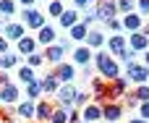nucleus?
Returning <instances> with one entry per match:
<instances>
[{"mask_svg": "<svg viewBox=\"0 0 149 123\" xmlns=\"http://www.w3.org/2000/svg\"><path fill=\"white\" fill-rule=\"evenodd\" d=\"M94 66H97V71L102 73V79H105V81H113V79H118V76H120L118 63H115V60H113V55H107V52H97V55H94Z\"/></svg>", "mask_w": 149, "mask_h": 123, "instance_id": "obj_1", "label": "nucleus"}, {"mask_svg": "<svg viewBox=\"0 0 149 123\" xmlns=\"http://www.w3.org/2000/svg\"><path fill=\"white\" fill-rule=\"evenodd\" d=\"M118 16V8H115V0H97L94 3V18L97 21H113Z\"/></svg>", "mask_w": 149, "mask_h": 123, "instance_id": "obj_2", "label": "nucleus"}, {"mask_svg": "<svg viewBox=\"0 0 149 123\" xmlns=\"http://www.w3.org/2000/svg\"><path fill=\"white\" fill-rule=\"evenodd\" d=\"M21 24H24V29H37V31H39L47 21H45V13H42V10H37V8H24Z\"/></svg>", "mask_w": 149, "mask_h": 123, "instance_id": "obj_3", "label": "nucleus"}, {"mask_svg": "<svg viewBox=\"0 0 149 123\" xmlns=\"http://www.w3.org/2000/svg\"><path fill=\"white\" fill-rule=\"evenodd\" d=\"M126 79L134 81V84H147V81H149V68H147V66H139V63H128Z\"/></svg>", "mask_w": 149, "mask_h": 123, "instance_id": "obj_4", "label": "nucleus"}, {"mask_svg": "<svg viewBox=\"0 0 149 123\" xmlns=\"http://www.w3.org/2000/svg\"><path fill=\"white\" fill-rule=\"evenodd\" d=\"M58 105L63 108V110H71L73 108V100H76V89L71 87V84H63V87H58Z\"/></svg>", "mask_w": 149, "mask_h": 123, "instance_id": "obj_5", "label": "nucleus"}, {"mask_svg": "<svg viewBox=\"0 0 149 123\" xmlns=\"http://www.w3.org/2000/svg\"><path fill=\"white\" fill-rule=\"evenodd\" d=\"M52 76L58 79V84H60V81H63V84H71V81L76 79V68L68 66V63H58L55 71H52Z\"/></svg>", "mask_w": 149, "mask_h": 123, "instance_id": "obj_6", "label": "nucleus"}, {"mask_svg": "<svg viewBox=\"0 0 149 123\" xmlns=\"http://www.w3.org/2000/svg\"><path fill=\"white\" fill-rule=\"evenodd\" d=\"M126 89H128V79H113V81H107V100H115V97H123L126 94Z\"/></svg>", "mask_w": 149, "mask_h": 123, "instance_id": "obj_7", "label": "nucleus"}, {"mask_svg": "<svg viewBox=\"0 0 149 123\" xmlns=\"http://www.w3.org/2000/svg\"><path fill=\"white\" fill-rule=\"evenodd\" d=\"M18 100H21V92H18L16 84H5V87H0V102H3V105H16Z\"/></svg>", "mask_w": 149, "mask_h": 123, "instance_id": "obj_8", "label": "nucleus"}, {"mask_svg": "<svg viewBox=\"0 0 149 123\" xmlns=\"http://www.w3.org/2000/svg\"><path fill=\"white\" fill-rule=\"evenodd\" d=\"M42 58H45L47 63L58 66V63H63V58H65V50H63L60 45H47V47H45V52H42Z\"/></svg>", "mask_w": 149, "mask_h": 123, "instance_id": "obj_9", "label": "nucleus"}, {"mask_svg": "<svg viewBox=\"0 0 149 123\" xmlns=\"http://www.w3.org/2000/svg\"><path fill=\"white\" fill-rule=\"evenodd\" d=\"M3 37H5L8 42H18V39L24 37V24H16V21H8V24L3 26Z\"/></svg>", "mask_w": 149, "mask_h": 123, "instance_id": "obj_10", "label": "nucleus"}, {"mask_svg": "<svg viewBox=\"0 0 149 123\" xmlns=\"http://www.w3.org/2000/svg\"><path fill=\"white\" fill-rule=\"evenodd\" d=\"M126 47H128V45H126V37H120V34H113V37L107 39V50H110L107 55H115V58H120V55L126 52Z\"/></svg>", "mask_w": 149, "mask_h": 123, "instance_id": "obj_11", "label": "nucleus"}, {"mask_svg": "<svg viewBox=\"0 0 149 123\" xmlns=\"http://www.w3.org/2000/svg\"><path fill=\"white\" fill-rule=\"evenodd\" d=\"M100 110H102L105 121H120V115H123V108L118 102H105V105H100Z\"/></svg>", "mask_w": 149, "mask_h": 123, "instance_id": "obj_12", "label": "nucleus"}, {"mask_svg": "<svg viewBox=\"0 0 149 123\" xmlns=\"http://www.w3.org/2000/svg\"><path fill=\"white\" fill-rule=\"evenodd\" d=\"M92 92H94L97 105H105V102H107V84H105L102 79H92Z\"/></svg>", "mask_w": 149, "mask_h": 123, "instance_id": "obj_13", "label": "nucleus"}, {"mask_svg": "<svg viewBox=\"0 0 149 123\" xmlns=\"http://www.w3.org/2000/svg\"><path fill=\"white\" fill-rule=\"evenodd\" d=\"M141 24H144V21H141V16H139V13H126V16H123V21H120V26H123V29H128L131 34H134V31H139V29H141Z\"/></svg>", "mask_w": 149, "mask_h": 123, "instance_id": "obj_14", "label": "nucleus"}, {"mask_svg": "<svg viewBox=\"0 0 149 123\" xmlns=\"http://www.w3.org/2000/svg\"><path fill=\"white\" fill-rule=\"evenodd\" d=\"M58 21H60V26H63V29H71V26H76V24H79V10L65 8V10L60 13V18H58Z\"/></svg>", "mask_w": 149, "mask_h": 123, "instance_id": "obj_15", "label": "nucleus"}, {"mask_svg": "<svg viewBox=\"0 0 149 123\" xmlns=\"http://www.w3.org/2000/svg\"><path fill=\"white\" fill-rule=\"evenodd\" d=\"M50 113H52V105H50L47 100H39V102H37V108H34V121L45 123L47 118H50Z\"/></svg>", "mask_w": 149, "mask_h": 123, "instance_id": "obj_16", "label": "nucleus"}, {"mask_svg": "<svg viewBox=\"0 0 149 123\" xmlns=\"http://www.w3.org/2000/svg\"><path fill=\"white\" fill-rule=\"evenodd\" d=\"M131 50H134V52L149 50V37H144L141 31H134V34H131Z\"/></svg>", "mask_w": 149, "mask_h": 123, "instance_id": "obj_17", "label": "nucleus"}, {"mask_svg": "<svg viewBox=\"0 0 149 123\" xmlns=\"http://www.w3.org/2000/svg\"><path fill=\"white\" fill-rule=\"evenodd\" d=\"M55 37H58V34H55V26H50V24H45V26L39 29V37H37V42L47 47V45H52V42H55Z\"/></svg>", "mask_w": 149, "mask_h": 123, "instance_id": "obj_18", "label": "nucleus"}, {"mask_svg": "<svg viewBox=\"0 0 149 123\" xmlns=\"http://www.w3.org/2000/svg\"><path fill=\"white\" fill-rule=\"evenodd\" d=\"M34 100H26V102H18L16 105V113H18V118H26V121H31L34 118Z\"/></svg>", "mask_w": 149, "mask_h": 123, "instance_id": "obj_19", "label": "nucleus"}, {"mask_svg": "<svg viewBox=\"0 0 149 123\" xmlns=\"http://www.w3.org/2000/svg\"><path fill=\"white\" fill-rule=\"evenodd\" d=\"M102 45H105V34L97 29H89L86 31V47L92 50V47H102Z\"/></svg>", "mask_w": 149, "mask_h": 123, "instance_id": "obj_20", "label": "nucleus"}, {"mask_svg": "<svg viewBox=\"0 0 149 123\" xmlns=\"http://www.w3.org/2000/svg\"><path fill=\"white\" fill-rule=\"evenodd\" d=\"M58 87H60V84H58V79H55L52 73H47L45 79H39V89H42L45 94H52V92H58Z\"/></svg>", "mask_w": 149, "mask_h": 123, "instance_id": "obj_21", "label": "nucleus"}, {"mask_svg": "<svg viewBox=\"0 0 149 123\" xmlns=\"http://www.w3.org/2000/svg\"><path fill=\"white\" fill-rule=\"evenodd\" d=\"M81 118H84L86 123L100 121V118H102V110H100V105H84V110H81Z\"/></svg>", "mask_w": 149, "mask_h": 123, "instance_id": "obj_22", "label": "nucleus"}, {"mask_svg": "<svg viewBox=\"0 0 149 123\" xmlns=\"http://www.w3.org/2000/svg\"><path fill=\"white\" fill-rule=\"evenodd\" d=\"M18 52H21V55H31V52H37V39H31V37H21V39H18Z\"/></svg>", "mask_w": 149, "mask_h": 123, "instance_id": "obj_23", "label": "nucleus"}, {"mask_svg": "<svg viewBox=\"0 0 149 123\" xmlns=\"http://www.w3.org/2000/svg\"><path fill=\"white\" fill-rule=\"evenodd\" d=\"M92 58H94V55H92L89 47H76V50H73V60H76L79 66H89Z\"/></svg>", "mask_w": 149, "mask_h": 123, "instance_id": "obj_24", "label": "nucleus"}, {"mask_svg": "<svg viewBox=\"0 0 149 123\" xmlns=\"http://www.w3.org/2000/svg\"><path fill=\"white\" fill-rule=\"evenodd\" d=\"M13 66H18V58H16L13 52H3V55H0V71H8V68H13Z\"/></svg>", "mask_w": 149, "mask_h": 123, "instance_id": "obj_25", "label": "nucleus"}, {"mask_svg": "<svg viewBox=\"0 0 149 123\" xmlns=\"http://www.w3.org/2000/svg\"><path fill=\"white\" fill-rule=\"evenodd\" d=\"M50 123H68V110H63V108H52V113H50Z\"/></svg>", "mask_w": 149, "mask_h": 123, "instance_id": "obj_26", "label": "nucleus"}, {"mask_svg": "<svg viewBox=\"0 0 149 123\" xmlns=\"http://www.w3.org/2000/svg\"><path fill=\"white\" fill-rule=\"evenodd\" d=\"M0 16H5V18L16 16V0H0Z\"/></svg>", "mask_w": 149, "mask_h": 123, "instance_id": "obj_27", "label": "nucleus"}, {"mask_svg": "<svg viewBox=\"0 0 149 123\" xmlns=\"http://www.w3.org/2000/svg\"><path fill=\"white\" fill-rule=\"evenodd\" d=\"M68 31H71V39H79V42H81V39H86V31H89V29L79 21V24H76V26H71Z\"/></svg>", "mask_w": 149, "mask_h": 123, "instance_id": "obj_28", "label": "nucleus"}, {"mask_svg": "<svg viewBox=\"0 0 149 123\" xmlns=\"http://www.w3.org/2000/svg\"><path fill=\"white\" fill-rule=\"evenodd\" d=\"M26 87V100H37L39 94H42V89H39V79L37 81H29V84H24Z\"/></svg>", "mask_w": 149, "mask_h": 123, "instance_id": "obj_29", "label": "nucleus"}, {"mask_svg": "<svg viewBox=\"0 0 149 123\" xmlns=\"http://www.w3.org/2000/svg\"><path fill=\"white\" fill-rule=\"evenodd\" d=\"M115 8H118V13H134V8H136V0H115Z\"/></svg>", "mask_w": 149, "mask_h": 123, "instance_id": "obj_30", "label": "nucleus"}, {"mask_svg": "<svg viewBox=\"0 0 149 123\" xmlns=\"http://www.w3.org/2000/svg\"><path fill=\"white\" fill-rule=\"evenodd\" d=\"M18 79H21L24 84H29V81H37V76H34V68H29V66H21V68H18Z\"/></svg>", "mask_w": 149, "mask_h": 123, "instance_id": "obj_31", "label": "nucleus"}, {"mask_svg": "<svg viewBox=\"0 0 149 123\" xmlns=\"http://www.w3.org/2000/svg\"><path fill=\"white\" fill-rule=\"evenodd\" d=\"M63 10H65L63 0H50V3H47V13H50V16H58V18H60Z\"/></svg>", "mask_w": 149, "mask_h": 123, "instance_id": "obj_32", "label": "nucleus"}, {"mask_svg": "<svg viewBox=\"0 0 149 123\" xmlns=\"http://www.w3.org/2000/svg\"><path fill=\"white\" fill-rule=\"evenodd\" d=\"M134 94H136V100H139V102H149V84H139Z\"/></svg>", "mask_w": 149, "mask_h": 123, "instance_id": "obj_33", "label": "nucleus"}, {"mask_svg": "<svg viewBox=\"0 0 149 123\" xmlns=\"http://www.w3.org/2000/svg\"><path fill=\"white\" fill-rule=\"evenodd\" d=\"M26 63H29V68H37L45 63V58H42V52H31V55H26Z\"/></svg>", "mask_w": 149, "mask_h": 123, "instance_id": "obj_34", "label": "nucleus"}, {"mask_svg": "<svg viewBox=\"0 0 149 123\" xmlns=\"http://www.w3.org/2000/svg\"><path fill=\"white\" fill-rule=\"evenodd\" d=\"M86 102H89V94H86V92H79V89H76V100H73V105H76V108H84Z\"/></svg>", "mask_w": 149, "mask_h": 123, "instance_id": "obj_35", "label": "nucleus"}, {"mask_svg": "<svg viewBox=\"0 0 149 123\" xmlns=\"http://www.w3.org/2000/svg\"><path fill=\"white\" fill-rule=\"evenodd\" d=\"M123 97H126V105H128V108H139V105H141V102L136 100V94H134V92H126Z\"/></svg>", "mask_w": 149, "mask_h": 123, "instance_id": "obj_36", "label": "nucleus"}, {"mask_svg": "<svg viewBox=\"0 0 149 123\" xmlns=\"http://www.w3.org/2000/svg\"><path fill=\"white\" fill-rule=\"evenodd\" d=\"M136 8H139V16H149V0H139Z\"/></svg>", "mask_w": 149, "mask_h": 123, "instance_id": "obj_37", "label": "nucleus"}, {"mask_svg": "<svg viewBox=\"0 0 149 123\" xmlns=\"http://www.w3.org/2000/svg\"><path fill=\"white\" fill-rule=\"evenodd\" d=\"M139 118L141 121H149V102H141L139 105Z\"/></svg>", "mask_w": 149, "mask_h": 123, "instance_id": "obj_38", "label": "nucleus"}, {"mask_svg": "<svg viewBox=\"0 0 149 123\" xmlns=\"http://www.w3.org/2000/svg\"><path fill=\"white\" fill-rule=\"evenodd\" d=\"M134 58H136V52H134V50H128V47H126V52L120 55V60H126V63H134Z\"/></svg>", "mask_w": 149, "mask_h": 123, "instance_id": "obj_39", "label": "nucleus"}, {"mask_svg": "<svg viewBox=\"0 0 149 123\" xmlns=\"http://www.w3.org/2000/svg\"><path fill=\"white\" fill-rule=\"evenodd\" d=\"M79 118H81V113H79V110H68V123H81Z\"/></svg>", "mask_w": 149, "mask_h": 123, "instance_id": "obj_40", "label": "nucleus"}, {"mask_svg": "<svg viewBox=\"0 0 149 123\" xmlns=\"http://www.w3.org/2000/svg\"><path fill=\"white\" fill-rule=\"evenodd\" d=\"M107 26H110V29H113V31H120V29H123V26H120V21H118V18H113V21H107Z\"/></svg>", "mask_w": 149, "mask_h": 123, "instance_id": "obj_41", "label": "nucleus"}, {"mask_svg": "<svg viewBox=\"0 0 149 123\" xmlns=\"http://www.w3.org/2000/svg\"><path fill=\"white\" fill-rule=\"evenodd\" d=\"M73 3H76L79 8H89V5H94L97 0H73Z\"/></svg>", "mask_w": 149, "mask_h": 123, "instance_id": "obj_42", "label": "nucleus"}, {"mask_svg": "<svg viewBox=\"0 0 149 123\" xmlns=\"http://www.w3.org/2000/svg\"><path fill=\"white\" fill-rule=\"evenodd\" d=\"M5 84H10V79H8V71H0V87H5Z\"/></svg>", "mask_w": 149, "mask_h": 123, "instance_id": "obj_43", "label": "nucleus"}, {"mask_svg": "<svg viewBox=\"0 0 149 123\" xmlns=\"http://www.w3.org/2000/svg\"><path fill=\"white\" fill-rule=\"evenodd\" d=\"M3 52H8V39L0 34V55H3Z\"/></svg>", "mask_w": 149, "mask_h": 123, "instance_id": "obj_44", "label": "nucleus"}, {"mask_svg": "<svg viewBox=\"0 0 149 123\" xmlns=\"http://www.w3.org/2000/svg\"><path fill=\"white\" fill-rule=\"evenodd\" d=\"M18 3H21L24 8H34V0H18Z\"/></svg>", "mask_w": 149, "mask_h": 123, "instance_id": "obj_45", "label": "nucleus"}, {"mask_svg": "<svg viewBox=\"0 0 149 123\" xmlns=\"http://www.w3.org/2000/svg\"><path fill=\"white\" fill-rule=\"evenodd\" d=\"M3 123H21V121H13V118H8V115H3Z\"/></svg>", "mask_w": 149, "mask_h": 123, "instance_id": "obj_46", "label": "nucleus"}, {"mask_svg": "<svg viewBox=\"0 0 149 123\" xmlns=\"http://www.w3.org/2000/svg\"><path fill=\"white\" fill-rule=\"evenodd\" d=\"M144 60H147L144 66H147V68H149V50H144Z\"/></svg>", "mask_w": 149, "mask_h": 123, "instance_id": "obj_47", "label": "nucleus"}, {"mask_svg": "<svg viewBox=\"0 0 149 123\" xmlns=\"http://www.w3.org/2000/svg\"><path fill=\"white\" fill-rule=\"evenodd\" d=\"M5 24H8V21H5V18H3V16H0V29H3V26H5Z\"/></svg>", "mask_w": 149, "mask_h": 123, "instance_id": "obj_48", "label": "nucleus"}, {"mask_svg": "<svg viewBox=\"0 0 149 123\" xmlns=\"http://www.w3.org/2000/svg\"><path fill=\"white\" fill-rule=\"evenodd\" d=\"M131 123H149V121H141V118H136V121H131Z\"/></svg>", "mask_w": 149, "mask_h": 123, "instance_id": "obj_49", "label": "nucleus"}, {"mask_svg": "<svg viewBox=\"0 0 149 123\" xmlns=\"http://www.w3.org/2000/svg\"><path fill=\"white\" fill-rule=\"evenodd\" d=\"M0 123H3V113H0Z\"/></svg>", "mask_w": 149, "mask_h": 123, "instance_id": "obj_50", "label": "nucleus"}, {"mask_svg": "<svg viewBox=\"0 0 149 123\" xmlns=\"http://www.w3.org/2000/svg\"><path fill=\"white\" fill-rule=\"evenodd\" d=\"M107 123H118V121H107Z\"/></svg>", "mask_w": 149, "mask_h": 123, "instance_id": "obj_51", "label": "nucleus"}, {"mask_svg": "<svg viewBox=\"0 0 149 123\" xmlns=\"http://www.w3.org/2000/svg\"><path fill=\"white\" fill-rule=\"evenodd\" d=\"M45 3H50V0H45Z\"/></svg>", "mask_w": 149, "mask_h": 123, "instance_id": "obj_52", "label": "nucleus"}]
</instances>
